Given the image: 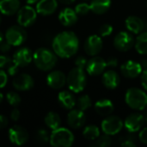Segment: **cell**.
Returning <instances> with one entry per match:
<instances>
[{
  "label": "cell",
  "instance_id": "ffe728a7",
  "mask_svg": "<svg viewBox=\"0 0 147 147\" xmlns=\"http://www.w3.org/2000/svg\"><path fill=\"white\" fill-rule=\"evenodd\" d=\"M78 19V16L75 9L71 8H65L59 14V20L60 23L65 27H70L74 25Z\"/></svg>",
  "mask_w": 147,
  "mask_h": 147
},
{
  "label": "cell",
  "instance_id": "b9f144b4",
  "mask_svg": "<svg viewBox=\"0 0 147 147\" xmlns=\"http://www.w3.org/2000/svg\"><path fill=\"white\" fill-rule=\"evenodd\" d=\"M106 63H107V67L114 68V67H116L117 66V65H118V59L115 57H109V58L107 59Z\"/></svg>",
  "mask_w": 147,
  "mask_h": 147
},
{
  "label": "cell",
  "instance_id": "7dc6e473",
  "mask_svg": "<svg viewBox=\"0 0 147 147\" xmlns=\"http://www.w3.org/2000/svg\"><path fill=\"white\" fill-rule=\"evenodd\" d=\"M60 3H62L63 4H66V5H69V4H71L73 3L76 0H59Z\"/></svg>",
  "mask_w": 147,
  "mask_h": 147
},
{
  "label": "cell",
  "instance_id": "f1b7e54d",
  "mask_svg": "<svg viewBox=\"0 0 147 147\" xmlns=\"http://www.w3.org/2000/svg\"><path fill=\"white\" fill-rule=\"evenodd\" d=\"M101 135V131L96 125H90L84 127L83 131V136L88 140H96Z\"/></svg>",
  "mask_w": 147,
  "mask_h": 147
},
{
  "label": "cell",
  "instance_id": "d4e9b609",
  "mask_svg": "<svg viewBox=\"0 0 147 147\" xmlns=\"http://www.w3.org/2000/svg\"><path fill=\"white\" fill-rule=\"evenodd\" d=\"M58 102L63 109L68 110L72 109L76 106V99L73 94L67 90H63L59 93Z\"/></svg>",
  "mask_w": 147,
  "mask_h": 147
},
{
  "label": "cell",
  "instance_id": "74e56055",
  "mask_svg": "<svg viewBox=\"0 0 147 147\" xmlns=\"http://www.w3.org/2000/svg\"><path fill=\"white\" fill-rule=\"evenodd\" d=\"M8 83V75L3 70H0V89L5 87Z\"/></svg>",
  "mask_w": 147,
  "mask_h": 147
},
{
  "label": "cell",
  "instance_id": "f5cc1de1",
  "mask_svg": "<svg viewBox=\"0 0 147 147\" xmlns=\"http://www.w3.org/2000/svg\"><path fill=\"white\" fill-rule=\"evenodd\" d=\"M145 121H146V122L147 123V113H146V115H145Z\"/></svg>",
  "mask_w": 147,
  "mask_h": 147
},
{
  "label": "cell",
  "instance_id": "2e32d148",
  "mask_svg": "<svg viewBox=\"0 0 147 147\" xmlns=\"http://www.w3.org/2000/svg\"><path fill=\"white\" fill-rule=\"evenodd\" d=\"M12 59L19 67H25L32 62L33 53L28 47H22L14 53Z\"/></svg>",
  "mask_w": 147,
  "mask_h": 147
},
{
  "label": "cell",
  "instance_id": "11a10c76",
  "mask_svg": "<svg viewBox=\"0 0 147 147\" xmlns=\"http://www.w3.org/2000/svg\"><path fill=\"white\" fill-rule=\"evenodd\" d=\"M84 1H87V0H84Z\"/></svg>",
  "mask_w": 147,
  "mask_h": 147
},
{
  "label": "cell",
  "instance_id": "d6a6232c",
  "mask_svg": "<svg viewBox=\"0 0 147 147\" xmlns=\"http://www.w3.org/2000/svg\"><path fill=\"white\" fill-rule=\"evenodd\" d=\"M112 145V140L110 138V135L105 134L100 135L96 141V146L101 147H109Z\"/></svg>",
  "mask_w": 147,
  "mask_h": 147
},
{
  "label": "cell",
  "instance_id": "8fae6325",
  "mask_svg": "<svg viewBox=\"0 0 147 147\" xmlns=\"http://www.w3.org/2000/svg\"><path fill=\"white\" fill-rule=\"evenodd\" d=\"M103 42L98 34L90 35L84 41V51L89 56H96L102 49Z\"/></svg>",
  "mask_w": 147,
  "mask_h": 147
},
{
  "label": "cell",
  "instance_id": "ee69618b",
  "mask_svg": "<svg viewBox=\"0 0 147 147\" xmlns=\"http://www.w3.org/2000/svg\"><path fill=\"white\" fill-rule=\"evenodd\" d=\"M141 84L143 86V88L147 90V69L143 70V72L141 73Z\"/></svg>",
  "mask_w": 147,
  "mask_h": 147
},
{
  "label": "cell",
  "instance_id": "4316f807",
  "mask_svg": "<svg viewBox=\"0 0 147 147\" xmlns=\"http://www.w3.org/2000/svg\"><path fill=\"white\" fill-rule=\"evenodd\" d=\"M44 121H45L46 126L51 130H55L60 127V125H61L60 116L55 112H49L45 116Z\"/></svg>",
  "mask_w": 147,
  "mask_h": 147
},
{
  "label": "cell",
  "instance_id": "9a60e30c",
  "mask_svg": "<svg viewBox=\"0 0 147 147\" xmlns=\"http://www.w3.org/2000/svg\"><path fill=\"white\" fill-rule=\"evenodd\" d=\"M13 87L19 91H27L31 90L34 85L33 78L27 73H21L15 77L12 82Z\"/></svg>",
  "mask_w": 147,
  "mask_h": 147
},
{
  "label": "cell",
  "instance_id": "e575fe53",
  "mask_svg": "<svg viewBox=\"0 0 147 147\" xmlns=\"http://www.w3.org/2000/svg\"><path fill=\"white\" fill-rule=\"evenodd\" d=\"M113 30H114V28L112 25L109 23H104L100 26L98 29V33L101 37H107V36H109L113 33Z\"/></svg>",
  "mask_w": 147,
  "mask_h": 147
},
{
  "label": "cell",
  "instance_id": "836d02e7",
  "mask_svg": "<svg viewBox=\"0 0 147 147\" xmlns=\"http://www.w3.org/2000/svg\"><path fill=\"white\" fill-rule=\"evenodd\" d=\"M74 9L78 16H85L90 11V6L87 3H81L77 4Z\"/></svg>",
  "mask_w": 147,
  "mask_h": 147
},
{
  "label": "cell",
  "instance_id": "681fc988",
  "mask_svg": "<svg viewBox=\"0 0 147 147\" xmlns=\"http://www.w3.org/2000/svg\"><path fill=\"white\" fill-rule=\"evenodd\" d=\"M40 0H26L27 3L28 4H34V3H37Z\"/></svg>",
  "mask_w": 147,
  "mask_h": 147
},
{
  "label": "cell",
  "instance_id": "f907efd6",
  "mask_svg": "<svg viewBox=\"0 0 147 147\" xmlns=\"http://www.w3.org/2000/svg\"><path fill=\"white\" fill-rule=\"evenodd\" d=\"M3 40V34L0 32V43H1Z\"/></svg>",
  "mask_w": 147,
  "mask_h": 147
},
{
  "label": "cell",
  "instance_id": "8992f818",
  "mask_svg": "<svg viewBox=\"0 0 147 147\" xmlns=\"http://www.w3.org/2000/svg\"><path fill=\"white\" fill-rule=\"evenodd\" d=\"M5 40L14 47H18L23 44L27 40V32L24 27L21 25H14L9 27L5 33Z\"/></svg>",
  "mask_w": 147,
  "mask_h": 147
},
{
  "label": "cell",
  "instance_id": "8d00e7d4",
  "mask_svg": "<svg viewBox=\"0 0 147 147\" xmlns=\"http://www.w3.org/2000/svg\"><path fill=\"white\" fill-rule=\"evenodd\" d=\"M87 62H88V60L84 56H78L75 59V65H76V66L77 67H79V68H82V69H84L85 68V66L87 65Z\"/></svg>",
  "mask_w": 147,
  "mask_h": 147
},
{
  "label": "cell",
  "instance_id": "f6af8a7d",
  "mask_svg": "<svg viewBox=\"0 0 147 147\" xmlns=\"http://www.w3.org/2000/svg\"><path fill=\"white\" fill-rule=\"evenodd\" d=\"M121 145L122 146L125 147H134L136 146V144L134 143V140H133V139H130V138H127V139L124 140L121 142Z\"/></svg>",
  "mask_w": 147,
  "mask_h": 147
},
{
  "label": "cell",
  "instance_id": "db71d44e",
  "mask_svg": "<svg viewBox=\"0 0 147 147\" xmlns=\"http://www.w3.org/2000/svg\"><path fill=\"white\" fill-rule=\"evenodd\" d=\"M1 22H2V18H1V16H0V24H1Z\"/></svg>",
  "mask_w": 147,
  "mask_h": 147
},
{
  "label": "cell",
  "instance_id": "30bf717a",
  "mask_svg": "<svg viewBox=\"0 0 147 147\" xmlns=\"http://www.w3.org/2000/svg\"><path fill=\"white\" fill-rule=\"evenodd\" d=\"M146 121L145 116L140 113H133L129 115L124 121V127L130 134L139 132L144 126Z\"/></svg>",
  "mask_w": 147,
  "mask_h": 147
},
{
  "label": "cell",
  "instance_id": "52a82bcc",
  "mask_svg": "<svg viewBox=\"0 0 147 147\" xmlns=\"http://www.w3.org/2000/svg\"><path fill=\"white\" fill-rule=\"evenodd\" d=\"M101 127L103 134L110 136L116 135L124 127V121L116 115H109L102 121Z\"/></svg>",
  "mask_w": 147,
  "mask_h": 147
},
{
  "label": "cell",
  "instance_id": "ba28073f",
  "mask_svg": "<svg viewBox=\"0 0 147 147\" xmlns=\"http://www.w3.org/2000/svg\"><path fill=\"white\" fill-rule=\"evenodd\" d=\"M16 21L17 23L24 28L29 27L34 24L37 19V11L32 6L25 5L19 9L17 11Z\"/></svg>",
  "mask_w": 147,
  "mask_h": 147
},
{
  "label": "cell",
  "instance_id": "6da1fadb",
  "mask_svg": "<svg viewBox=\"0 0 147 147\" xmlns=\"http://www.w3.org/2000/svg\"><path fill=\"white\" fill-rule=\"evenodd\" d=\"M52 47L57 56L69 59L77 53L79 48V40L75 33L64 31L54 37Z\"/></svg>",
  "mask_w": 147,
  "mask_h": 147
},
{
  "label": "cell",
  "instance_id": "4fadbf2b",
  "mask_svg": "<svg viewBox=\"0 0 147 147\" xmlns=\"http://www.w3.org/2000/svg\"><path fill=\"white\" fill-rule=\"evenodd\" d=\"M107 67V63L104 59L98 56H94L88 60L85 66L87 73L90 76H98L104 72Z\"/></svg>",
  "mask_w": 147,
  "mask_h": 147
},
{
  "label": "cell",
  "instance_id": "484cf974",
  "mask_svg": "<svg viewBox=\"0 0 147 147\" xmlns=\"http://www.w3.org/2000/svg\"><path fill=\"white\" fill-rule=\"evenodd\" d=\"M90 11L97 15L105 14L111 7V0H91Z\"/></svg>",
  "mask_w": 147,
  "mask_h": 147
},
{
  "label": "cell",
  "instance_id": "ab89813d",
  "mask_svg": "<svg viewBox=\"0 0 147 147\" xmlns=\"http://www.w3.org/2000/svg\"><path fill=\"white\" fill-rule=\"evenodd\" d=\"M11 60H12V59H11L9 57L6 56V55H4V54H1V55H0V69L5 68V67L7 66V65H8Z\"/></svg>",
  "mask_w": 147,
  "mask_h": 147
},
{
  "label": "cell",
  "instance_id": "ac0fdd59",
  "mask_svg": "<svg viewBox=\"0 0 147 147\" xmlns=\"http://www.w3.org/2000/svg\"><path fill=\"white\" fill-rule=\"evenodd\" d=\"M86 122V116L84 111L77 109H71V111L67 115V123L68 125L74 129L81 128L84 126Z\"/></svg>",
  "mask_w": 147,
  "mask_h": 147
},
{
  "label": "cell",
  "instance_id": "1f68e13d",
  "mask_svg": "<svg viewBox=\"0 0 147 147\" xmlns=\"http://www.w3.org/2000/svg\"><path fill=\"white\" fill-rule=\"evenodd\" d=\"M35 139L38 143L40 144H46L49 142L50 140V135L48 134V132L45 129H39L36 132Z\"/></svg>",
  "mask_w": 147,
  "mask_h": 147
},
{
  "label": "cell",
  "instance_id": "603a6c76",
  "mask_svg": "<svg viewBox=\"0 0 147 147\" xmlns=\"http://www.w3.org/2000/svg\"><path fill=\"white\" fill-rule=\"evenodd\" d=\"M20 0H0V12L5 16H12L20 9Z\"/></svg>",
  "mask_w": 147,
  "mask_h": 147
},
{
  "label": "cell",
  "instance_id": "3957f363",
  "mask_svg": "<svg viewBox=\"0 0 147 147\" xmlns=\"http://www.w3.org/2000/svg\"><path fill=\"white\" fill-rule=\"evenodd\" d=\"M87 78L84 69L75 67L71 69L66 76V84L71 91L79 93L83 91L86 86Z\"/></svg>",
  "mask_w": 147,
  "mask_h": 147
},
{
  "label": "cell",
  "instance_id": "9c48e42d",
  "mask_svg": "<svg viewBox=\"0 0 147 147\" xmlns=\"http://www.w3.org/2000/svg\"><path fill=\"white\" fill-rule=\"evenodd\" d=\"M134 42L135 40L133 35L127 31H121L118 33L114 39L115 47L121 52H127L132 49Z\"/></svg>",
  "mask_w": 147,
  "mask_h": 147
},
{
  "label": "cell",
  "instance_id": "d590c367",
  "mask_svg": "<svg viewBox=\"0 0 147 147\" xmlns=\"http://www.w3.org/2000/svg\"><path fill=\"white\" fill-rule=\"evenodd\" d=\"M18 68H19V66L13 61V59L5 67V69L7 70V73L9 76H15L18 71Z\"/></svg>",
  "mask_w": 147,
  "mask_h": 147
},
{
  "label": "cell",
  "instance_id": "e0dca14e",
  "mask_svg": "<svg viewBox=\"0 0 147 147\" xmlns=\"http://www.w3.org/2000/svg\"><path fill=\"white\" fill-rule=\"evenodd\" d=\"M47 84L52 89L59 90L65 85L66 76L61 71H53L47 77Z\"/></svg>",
  "mask_w": 147,
  "mask_h": 147
},
{
  "label": "cell",
  "instance_id": "bcb514c9",
  "mask_svg": "<svg viewBox=\"0 0 147 147\" xmlns=\"http://www.w3.org/2000/svg\"><path fill=\"white\" fill-rule=\"evenodd\" d=\"M8 126V119L5 115H0V130L4 129Z\"/></svg>",
  "mask_w": 147,
  "mask_h": 147
},
{
  "label": "cell",
  "instance_id": "83f0119b",
  "mask_svg": "<svg viewBox=\"0 0 147 147\" xmlns=\"http://www.w3.org/2000/svg\"><path fill=\"white\" fill-rule=\"evenodd\" d=\"M134 47L138 53L147 54V32H141L135 40Z\"/></svg>",
  "mask_w": 147,
  "mask_h": 147
},
{
  "label": "cell",
  "instance_id": "7c38bea8",
  "mask_svg": "<svg viewBox=\"0 0 147 147\" xmlns=\"http://www.w3.org/2000/svg\"><path fill=\"white\" fill-rule=\"evenodd\" d=\"M8 136L9 141L16 146H22L28 140L27 130L21 126H13L9 129Z\"/></svg>",
  "mask_w": 147,
  "mask_h": 147
},
{
  "label": "cell",
  "instance_id": "277c9868",
  "mask_svg": "<svg viewBox=\"0 0 147 147\" xmlns=\"http://www.w3.org/2000/svg\"><path fill=\"white\" fill-rule=\"evenodd\" d=\"M125 102L134 110H144L147 107V94L139 88H130L126 92Z\"/></svg>",
  "mask_w": 147,
  "mask_h": 147
},
{
  "label": "cell",
  "instance_id": "f35d334b",
  "mask_svg": "<svg viewBox=\"0 0 147 147\" xmlns=\"http://www.w3.org/2000/svg\"><path fill=\"white\" fill-rule=\"evenodd\" d=\"M11 48V45L5 40H3L1 43H0V53H2L3 54L9 52Z\"/></svg>",
  "mask_w": 147,
  "mask_h": 147
},
{
  "label": "cell",
  "instance_id": "44dd1931",
  "mask_svg": "<svg viewBox=\"0 0 147 147\" xmlns=\"http://www.w3.org/2000/svg\"><path fill=\"white\" fill-rule=\"evenodd\" d=\"M102 82L107 89L115 90L119 86L121 78H120L119 74L116 71L109 70V71L103 72L102 78Z\"/></svg>",
  "mask_w": 147,
  "mask_h": 147
},
{
  "label": "cell",
  "instance_id": "816d5d0a",
  "mask_svg": "<svg viewBox=\"0 0 147 147\" xmlns=\"http://www.w3.org/2000/svg\"><path fill=\"white\" fill-rule=\"evenodd\" d=\"M3 95L0 92V103L3 102Z\"/></svg>",
  "mask_w": 147,
  "mask_h": 147
},
{
  "label": "cell",
  "instance_id": "60d3db41",
  "mask_svg": "<svg viewBox=\"0 0 147 147\" xmlns=\"http://www.w3.org/2000/svg\"><path fill=\"white\" fill-rule=\"evenodd\" d=\"M139 139L141 143L147 145V127L143 128L139 134Z\"/></svg>",
  "mask_w": 147,
  "mask_h": 147
},
{
  "label": "cell",
  "instance_id": "cb8c5ba5",
  "mask_svg": "<svg viewBox=\"0 0 147 147\" xmlns=\"http://www.w3.org/2000/svg\"><path fill=\"white\" fill-rule=\"evenodd\" d=\"M114 103L112 101L107 98L101 99L97 101L95 104V110L96 112L102 116H109L114 111Z\"/></svg>",
  "mask_w": 147,
  "mask_h": 147
},
{
  "label": "cell",
  "instance_id": "4dcf8cb0",
  "mask_svg": "<svg viewBox=\"0 0 147 147\" xmlns=\"http://www.w3.org/2000/svg\"><path fill=\"white\" fill-rule=\"evenodd\" d=\"M6 100L9 102V104L14 108H17L19 104L21 103V96L18 93L9 91L6 95Z\"/></svg>",
  "mask_w": 147,
  "mask_h": 147
},
{
  "label": "cell",
  "instance_id": "5b68a950",
  "mask_svg": "<svg viewBox=\"0 0 147 147\" xmlns=\"http://www.w3.org/2000/svg\"><path fill=\"white\" fill-rule=\"evenodd\" d=\"M73 134L67 128L59 127L53 130L50 135V144L54 147H70L74 143Z\"/></svg>",
  "mask_w": 147,
  "mask_h": 147
},
{
  "label": "cell",
  "instance_id": "5bb4252c",
  "mask_svg": "<svg viewBox=\"0 0 147 147\" xmlns=\"http://www.w3.org/2000/svg\"><path fill=\"white\" fill-rule=\"evenodd\" d=\"M122 75L127 78H136L143 72V68L140 62L134 60H127L121 66Z\"/></svg>",
  "mask_w": 147,
  "mask_h": 147
},
{
  "label": "cell",
  "instance_id": "7bdbcfd3",
  "mask_svg": "<svg viewBox=\"0 0 147 147\" xmlns=\"http://www.w3.org/2000/svg\"><path fill=\"white\" fill-rule=\"evenodd\" d=\"M20 116H21L20 111H19L16 108L13 109V110H12L11 113H10V119H11L13 121H17L19 120V118H20Z\"/></svg>",
  "mask_w": 147,
  "mask_h": 147
},
{
  "label": "cell",
  "instance_id": "c3c4849f",
  "mask_svg": "<svg viewBox=\"0 0 147 147\" xmlns=\"http://www.w3.org/2000/svg\"><path fill=\"white\" fill-rule=\"evenodd\" d=\"M140 63V65H141L143 70L147 69V59H142Z\"/></svg>",
  "mask_w": 147,
  "mask_h": 147
},
{
  "label": "cell",
  "instance_id": "7a4b0ae2",
  "mask_svg": "<svg viewBox=\"0 0 147 147\" xmlns=\"http://www.w3.org/2000/svg\"><path fill=\"white\" fill-rule=\"evenodd\" d=\"M33 60L35 66L43 71H51L57 63V55L54 52L45 48H38L33 53Z\"/></svg>",
  "mask_w": 147,
  "mask_h": 147
},
{
  "label": "cell",
  "instance_id": "f546056e",
  "mask_svg": "<svg viewBox=\"0 0 147 147\" xmlns=\"http://www.w3.org/2000/svg\"><path fill=\"white\" fill-rule=\"evenodd\" d=\"M76 106L78 107V109H80L84 112L85 110L89 109L92 106V102H91V99H90V96H88V95L81 96L76 101Z\"/></svg>",
  "mask_w": 147,
  "mask_h": 147
},
{
  "label": "cell",
  "instance_id": "d6986e66",
  "mask_svg": "<svg viewBox=\"0 0 147 147\" xmlns=\"http://www.w3.org/2000/svg\"><path fill=\"white\" fill-rule=\"evenodd\" d=\"M58 8V0H40L36 3V11L41 16H50Z\"/></svg>",
  "mask_w": 147,
  "mask_h": 147
},
{
  "label": "cell",
  "instance_id": "7402d4cb",
  "mask_svg": "<svg viewBox=\"0 0 147 147\" xmlns=\"http://www.w3.org/2000/svg\"><path fill=\"white\" fill-rule=\"evenodd\" d=\"M125 24H126L127 30L133 34H140L145 28L144 21L136 16H128L125 21Z\"/></svg>",
  "mask_w": 147,
  "mask_h": 147
}]
</instances>
